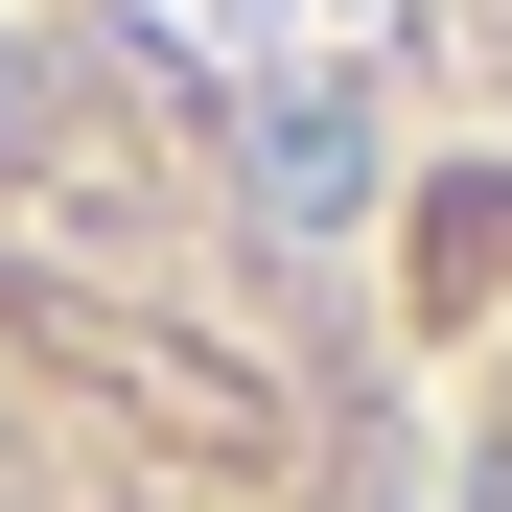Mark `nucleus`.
<instances>
[{"mask_svg":"<svg viewBox=\"0 0 512 512\" xmlns=\"http://www.w3.org/2000/svg\"><path fill=\"white\" fill-rule=\"evenodd\" d=\"M466 512H512V373H489V419H466Z\"/></svg>","mask_w":512,"mask_h":512,"instance_id":"obj_1","label":"nucleus"}]
</instances>
